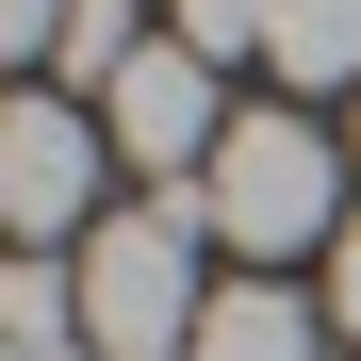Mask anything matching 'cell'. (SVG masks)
<instances>
[{
  "label": "cell",
  "mask_w": 361,
  "mask_h": 361,
  "mask_svg": "<svg viewBox=\"0 0 361 361\" xmlns=\"http://www.w3.org/2000/svg\"><path fill=\"white\" fill-rule=\"evenodd\" d=\"M197 197H148V214H99L82 230V345L99 361H180V345H197V312H214V295H197Z\"/></svg>",
  "instance_id": "cell-1"
},
{
  "label": "cell",
  "mask_w": 361,
  "mask_h": 361,
  "mask_svg": "<svg viewBox=\"0 0 361 361\" xmlns=\"http://www.w3.org/2000/svg\"><path fill=\"white\" fill-rule=\"evenodd\" d=\"M197 214H214V247H247L279 279L295 247H345V164H329V132H295V115H230Z\"/></svg>",
  "instance_id": "cell-2"
},
{
  "label": "cell",
  "mask_w": 361,
  "mask_h": 361,
  "mask_svg": "<svg viewBox=\"0 0 361 361\" xmlns=\"http://www.w3.org/2000/svg\"><path fill=\"white\" fill-rule=\"evenodd\" d=\"M99 132H115V164H148L164 197H197V180H214V148H230V115H214V66H197L180 33H148V66L99 99Z\"/></svg>",
  "instance_id": "cell-3"
},
{
  "label": "cell",
  "mask_w": 361,
  "mask_h": 361,
  "mask_svg": "<svg viewBox=\"0 0 361 361\" xmlns=\"http://www.w3.org/2000/svg\"><path fill=\"white\" fill-rule=\"evenodd\" d=\"M99 115L82 99H17L0 115V214L33 230V247H66V230H99Z\"/></svg>",
  "instance_id": "cell-4"
},
{
  "label": "cell",
  "mask_w": 361,
  "mask_h": 361,
  "mask_svg": "<svg viewBox=\"0 0 361 361\" xmlns=\"http://www.w3.org/2000/svg\"><path fill=\"white\" fill-rule=\"evenodd\" d=\"M312 312H329V295H279V279H230L214 312H197V345H180V361H312Z\"/></svg>",
  "instance_id": "cell-5"
},
{
  "label": "cell",
  "mask_w": 361,
  "mask_h": 361,
  "mask_svg": "<svg viewBox=\"0 0 361 361\" xmlns=\"http://www.w3.org/2000/svg\"><path fill=\"white\" fill-rule=\"evenodd\" d=\"M263 66H279V82H361V0H279Z\"/></svg>",
  "instance_id": "cell-6"
},
{
  "label": "cell",
  "mask_w": 361,
  "mask_h": 361,
  "mask_svg": "<svg viewBox=\"0 0 361 361\" xmlns=\"http://www.w3.org/2000/svg\"><path fill=\"white\" fill-rule=\"evenodd\" d=\"M0 33H17L33 66H49V33H66V0H0Z\"/></svg>",
  "instance_id": "cell-7"
},
{
  "label": "cell",
  "mask_w": 361,
  "mask_h": 361,
  "mask_svg": "<svg viewBox=\"0 0 361 361\" xmlns=\"http://www.w3.org/2000/svg\"><path fill=\"white\" fill-rule=\"evenodd\" d=\"M329 312L361 329V214H345V247H329Z\"/></svg>",
  "instance_id": "cell-8"
}]
</instances>
